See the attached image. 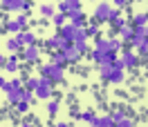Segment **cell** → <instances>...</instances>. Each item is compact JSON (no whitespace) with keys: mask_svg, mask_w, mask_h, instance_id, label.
Wrapping results in <instances>:
<instances>
[{"mask_svg":"<svg viewBox=\"0 0 148 127\" xmlns=\"http://www.w3.org/2000/svg\"><path fill=\"white\" fill-rule=\"evenodd\" d=\"M126 22H128V20L123 18V16H119V18H114V20H112V25H114V27H117V29H119V27H123Z\"/></svg>","mask_w":148,"mask_h":127,"instance_id":"34","label":"cell"},{"mask_svg":"<svg viewBox=\"0 0 148 127\" xmlns=\"http://www.w3.org/2000/svg\"><path fill=\"white\" fill-rule=\"evenodd\" d=\"M58 109H61V103H58V100H49V103H47V114H49V116H56Z\"/></svg>","mask_w":148,"mask_h":127,"instance_id":"22","label":"cell"},{"mask_svg":"<svg viewBox=\"0 0 148 127\" xmlns=\"http://www.w3.org/2000/svg\"><path fill=\"white\" fill-rule=\"evenodd\" d=\"M20 58L25 60V63H38V58H40V47L34 43V45H25L20 49Z\"/></svg>","mask_w":148,"mask_h":127,"instance_id":"3","label":"cell"},{"mask_svg":"<svg viewBox=\"0 0 148 127\" xmlns=\"http://www.w3.org/2000/svg\"><path fill=\"white\" fill-rule=\"evenodd\" d=\"M18 60H20V54H16V51H14V54L7 58V63H5V67H2V69H5V72H9V74H14L16 69H18Z\"/></svg>","mask_w":148,"mask_h":127,"instance_id":"10","label":"cell"},{"mask_svg":"<svg viewBox=\"0 0 148 127\" xmlns=\"http://www.w3.org/2000/svg\"><path fill=\"white\" fill-rule=\"evenodd\" d=\"M20 100L34 103V100H36V94H34V89H20Z\"/></svg>","mask_w":148,"mask_h":127,"instance_id":"21","label":"cell"},{"mask_svg":"<svg viewBox=\"0 0 148 127\" xmlns=\"http://www.w3.org/2000/svg\"><path fill=\"white\" fill-rule=\"evenodd\" d=\"M40 76H49L52 82H61L65 78V69L63 65H54V63H47V65H40V69H38Z\"/></svg>","mask_w":148,"mask_h":127,"instance_id":"2","label":"cell"},{"mask_svg":"<svg viewBox=\"0 0 148 127\" xmlns=\"http://www.w3.org/2000/svg\"><path fill=\"white\" fill-rule=\"evenodd\" d=\"M25 87H27V89H36V87H38V76H29V78H25Z\"/></svg>","mask_w":148,"mask_h":127,"instance_id":"28","label":"cell"},{"mask_svg":"<svg viewBox=\"0 0 148 127\" xmlns=\"http://www.w3.org/2000/svg\"><path fill=\"white\" fill-rule=\"evenodd\" d=\"M40 16H43V18H52V16H54V7H52V5H40Z\"/></svg>","mask_w":148,"mask_h":127,"instance_id":"26","label":"cell"},{"mask_svg":"<svg viewBox=\"0 0 148 127\" xmlns=\"http://www.w3.org/2000/svg\"><path fill=\"white\" fill-rule=\"evenodd\" d=\"M74 29H76V27H74L72 22H65L63 27H61V36H63V38H67V40H72V36H74Z\"/></svg>","mask_w":148,"mask_h":127,"instance_id":"14","label":"cell"},{"mask_svg":"<svg viewBox=\"0 0 148 127\" xmlns=\"http://www.w3.org/2000/svg\"><path fill=\"white\" fill-rule=\"evenodd\" d=\"M132 25H135V27H139V25H148V16H146V14H135V16H132Z\"/></svg>","mask_w":148,"mask_h":127,"instance_id":"24","label":"cell"},{"mask_svg":"<svg viewBox=\"0 0 148 127\" xmlns=\"http://www.w3.org/2000/svg\"><path fill=\"white\" fill-rule=\"evenodd\" d=\"M5 29H7L9 34H18V31H23V29H20V25H18V20H16V18L7 20V22H5Z\"/></svg>","mask_w":148,"mask_h":127,"instance_id":"15","label":"cell"},{"mask_svg":"<svg viewBox=\"0 0 148 127\" xmlns=\"http://www.w3.org/2000/svg\"><path fill=\"white\" fill-rule=\"evenodd\" d=\"M38 100H49L54 96V89H52V78L49 76H40L38 74V87L34 89Z\"/></svg>","mask_w":148,"mask_h":127,"instance_id":"1","label":"cell"},{"mask_svg":"<svg viewBox=\"0 0 148 127\" xmlns=\"http://www.w3.org/2000/svg\"><path fill=\"white\" fill-rule=\"evenodd\" d=\"M52 22H54L56 27L61 29L65 22H67V14H54V16H52Z\"/></svg>","mask_w":148,"mask_h":127,"instance_id":"20","label":"cell"},{"mask_svg":"<svg viewBox=\"0 0 148 127\" xmlns=\"http://www.w3.org/2000/svg\"><path fill=\"white\" fill-rule=\"evenodd\" d=\"M5 87H7V80H5L2 76H0V89H5Z\"/></svg>","mask_w":148,"mask_h":127,"instance_id":"41","label":"cell"},{"mask_svg":"<svg viewBox=\"0 0 148 127\" xmlns=\"http://www.w3.org/2000/svg\"><path fill=\"white\" fill-rule=\"evenodd\" d=\"M132 36H135V25H132V22H126L123 27H119V38L123 43H130Z\"/></svg>","mask_w":148,"mask_h":127,"instance_id":"9","label":"cell"},{"mask_svg":"<svg viewBox=\"0 0 148 127\" xmlns=\"http://www.w3.org/2000/svg\"><path fill=\"white\" fill-rule=\"evenodd\" d=\"M65 58H67V63H76V60L81 58V51L74 47V43L67 47V49H65Z\"/></svg>","mask_w":148,"mask_h":127,"instance_id":"11","label":"cell"},{"mask_svg":"<svg viewBox=\"0 0 148 127\" xmlns=\"http://www.w3.org/2000/svg\"><path fill=\"white\" fill-rule=\"evenodd\" d=\"M0 5H2V9L18 11V14H25V11H29V7H32V2H27V0H2Z\"/></svg>","mask_w":148,"mask_h":127,"instance_id":"4","label":"cell"},{"mask_svg":"<svg viewBox=\"0 0 148 127\" xmlns=\"http://www.w3.org/2000/svg\"><path fill=\"white\" fill-rule=\"evenodd\" d=\"M58 11H61V14H67V11H70V7H67V2H65V0L58 2Z\"/></svg>","mask_w":148,"mask_h":127,"instance_id":"38","label":"cell"},{"mask_svg":"<svg viewBox=\"0 0 148 127\" xmlns=\"http://www.w3.org/2000/svg\"><path fill=\"white\" fill-rule=\"evenodd\" d=\"M110 9H112L110 2H106V0H103V2H99V5L94 7V20H101V22H103V20H108Z\"/></svg>","mask_w":148,"mask_h":127,"instance_id":"6","label":"cell"},{"mask_svg":"<svg viewBox=\"0 0 148 127\" xmlns=\"http://www.w3.org/2000/svg\"><path fill=\"white\" fill-rule=\"evenodd\" d=\"M52 63H54V65H65V63H67V58H65V51L56 49L54 54H52Z\"/></svg>","mask_w":148,"mask_h":127,"instance_id":"16","label":"cell"},{"mask_svg":"<svg viewBox=\"0 0 148 127\" xmlns=\"http://www.w3.org/2000/svg\"><path fill=\"white\" fill-rule=\"evenodd\" d=\"M94 49H99V51H108V49H110L108 38H97V40H94Z\"/></svg>","mask_w":148,"mask_h":127,"instance_id":"18","label":"cell"},{"mask_svg":"<svg viewBox=\"0 0 148 127\" xmlns=\"http://www.w3.org/2000/svg\"><path fill=\"white\" fill-rule=\"evenodd\" d=\"M85 34H88V38H97L99 36V25L97 22H85Z\"/></svg>","mask_w":148,"mask_h":127,"instance_id":"13","label":"cell"},{"mask_svg":"<svg viewBox=\"0 0 148 127\" xmlns=\"http://www.w3.org/2000/svg\"><path fill=\"white\" fill-rule=\"evenodd\" d=\"M108 43H110V49L117 51V54L123 49V40H121V38H108Z\"/></svg>","mask_w":148,"mask_h":127,"instance_id":"19","label":"cell"},{"mask_svg":"<svg viewBox=\"0 0 148 127\" xmlns=\"http://www.w3.org/2000/svg\"><path fill=\"white\" fill-rule=\"evenodd\" d=\"M74 40H88V34H85V27H76V29H74L72 43H74Z\"/></svg>","mask_w":148,"mask_h":127,"instance_id":"25","label":"cell"},{"mask_svg":"<svg viewBox=\"0 0 148 127\" xmlns=\"http://www.w3.org/2000/svg\"><path fill=\"white\" fill-rule=\"evenodd\" d=\"M16 20H18L20 29H27V22H29V18L25 16V14H18V16H16Z\"/></svg>","mask_w":148,"mask_h":127,"instance_id":"31","label":"cell"},{"mask_svg":"<svg viewBox=\"0 0 148 127\" xmlns=\"http://www.w3.org/2000/svg\"><path fill=\"white\" fill-rule=\"evenodd\" d=\"M16 111H18V114H27L29 111V103L27 100H18V103H16Z\"/></svg>","mask_w":148,"mask_h":127,"instance_id":"29","label":"cell"},{"mask_svg":"<svg viewBox=\"0 0 148 127\" xmlns=\"http://www.w3.org/2000/svg\"><path fill=\"white\" fill-rule=\"evenodd\" d=\"M7 49H9V51H18V49H23V45H20L18 40H16V36H14V38L7 40Z\"/></svg>","mask_w":148,"mask_h":127,"instance_id":"27","label":"cell"},{"mask_svg":"<svg viewBox=\"0 0 148 127\" xmlns=\"http://www.w3.org/2000/svg\"><path fill=\"white\" fill-rule=\"evenodd\" d=\"M14 36H16V40H18L23 47H25V45H34V43H36V36H34L32 31H27V29H23V31H18V34H14Z\"/></svg>","mask_w":148,"mask_h":127,"instance_id":"8","label":"cell"},{"mask_svg":"<svg viewBox=\"0 0 148 127\" xmlns=\"http://www.w3.org/2000/svg\"><path fill=\"white\" fill-rule=\"evenodd\" d=\"M67 20L72 22L74 27H85L83 11H81V9H70V11H67Z\"/></svg>","mask_w":148,"mask_h":127,"instance_id":"7","label":"cell"},{"mask_svg":"<svg viewBox=\"0 0 148 127\" xmlns=\"http://www.w3.org/2000/svg\"><path fill=\"white\" fill-rule=\"evenodd\" d=\"M121 63H123L126 69H135L137 63H139V54L135 51V49H130V45H128L123 51H121Z\"/></svg>","mask_w":148,"mask_h":127,"instance_id":"5","label":"cell"},{"mask_svg":"<svg viewBox=\"0 0 148 127\" xmlns=\"http://www.w3.org/2000/svg\"><path fill=\"white\" fill-rule=\"evenodd\" d=\"M61 43H63V36H61V34H58V36H54V38H49V40H47V47H49V49H58V47H61Z\"/></svg>","mask_w":148,"mask_h":127,"instance_id":"23","label":"cell"},{"mask_svg":"<svg viewBox=\"0 0 148 127\" xmlns=\"http://www.w3.org/2000/svg\"><path fill=\"white\" fill-rule=\"evenodd\" d=\"M123 116H126V111H123V109H117V111L112 114V118H114V123H117V120H121Z\"/></svg>","mask_w":148,"mask_h":127,"instance_id":"37","label":"cell"},{"mask_svg":"<svg viewBox=\"0 0 148 127\" xmlns=\"http://www.w3.org/2000/svg\"><path fill=\"white\" fill-rule=\"evenodd\" d=\"M114 18H119V9H117V7H112L110 14H108V20H110V22H112Z\"/></svg>","mask_w":148,"mask_h":127,"instance_id":"35","label":"cell"},{"mask_svg":"<svg viewBox=\"0 0 148 127\" xmlns=\"http://www.w3.org/2000/svg\"><path fill=\"white\" fill-rule=\"evenodd\" d=\"M5 63H7V56H2V54H0V69L5 67Z\"/></svg>","mask_w":148,"mask_h":127,"instance_id":"40","label":"cell"},{"mask_svg":"<svg viewBox=\"0 0 148 127\" xmlns=\"http://www.w3.org/2000/svg\"><path fill=\"white\" fill-rule=\"evenodd\" d=\"M123 78H126L123 69H114V67H112V74H110V78H108V80H110L112 85H119V82H123Z\"/></svg>","mask_w":148,"mask_h":127,"instance_id":"12","label":"cell"},{"mask_svg":"<svg viewBox=\"0 0 148 127\" xmlns=\"http://www.w3.org/2000/svg\"><path fill=\"white\" fill-rule=\"evenodd\" d=\"M90 58H92V60H97V63H101L103 51H99V49H92V51H90Z\"/></svg>","mask_w":148,"mask_h":127,"instance_id":"32","label":"cell"},{"mask_svg":"<svg viewBox=\"0 0 148 127\" xmlns=\"http://www.w3.org/2000/svg\"><path fill=\"white\" fill-rule=\"evenodd\" d=\"M20 89H23V87H20ZM20 89H7L5 91V94H7V100H9L11 105H16L20 100Z\"/></svg>","mask_w":148,"mask_h":127,"instance_id":"17","label":"cell"},{"mask_svg":"<svg viewBox=\"0 0 148 127\" xmlns=\"http://www.w3.org/2000/svg\"><path fill=\"white\" fill-rule=\"evenodd\" d=\"M74 47H76L81 54H88V40H74Z\"/></svg>","mask_w":148,"mask_h":127,"instance_id":"30","label":"cell"},{"mask_svg":"<svg viewBox=\"0 0 148 127\" xmlns=\"http://www.w3.org/2000/svg\"><path fill=\"white\" fill-rule=\"evenodd\" d=\"M112 5H114L117 9H123V7L128 5V0H112Z\"/></svg>","mask_w":148,"mask_h":127,"instance_id":"39","label":"cell"},{"mask_svg":"<svg viewBox=\"0 0 148 127\" xmlns=\"http://www.w3.org/2000/svg\"><path fill=\"white\" fill-rule=\"evenodd\" d=\"M146 38H148V25H146Z\"/></svg>","mask_w":148,"mask_h":127,"instance_id":"42","label":"cell"},{"mask_svg":"<svg viewBox=\"0 0 148 127\" xmlns=\"http://www.w3.org/2000/svg\"><path fill=\"white\" fill-rule=\"evenodd\" d=\"M81 118H83L85 123H92V118H94V111H83V114H81Z\"/></svg>","mask_w":148,"mask_h":127,"instance_id":"36","label":"cell"},{"mask_svg":"<svg viewBox=\"0 0 148 127\" xmlns=\"http://www.w3.org/2000/svg\"><path fill=\"white\" fill-rule=\"evenodd\" d=\"M117 127H132V120L128 116H123L121 120H117Z\"/></svg>","mask_w":148,"mask_h":127,"instance_id":"33","label":"cell"}]
</instances>
